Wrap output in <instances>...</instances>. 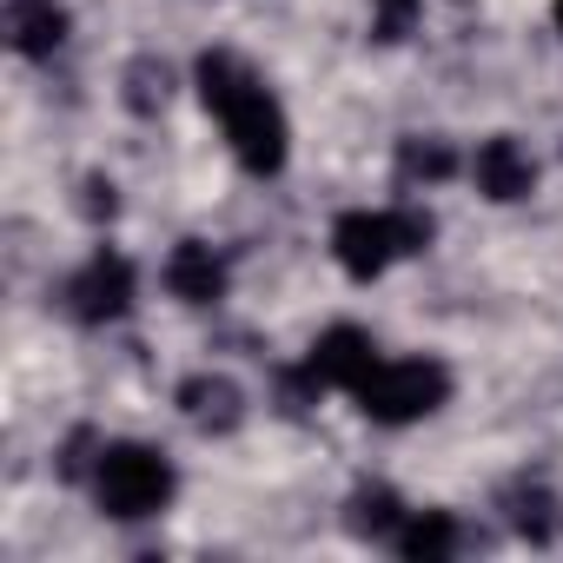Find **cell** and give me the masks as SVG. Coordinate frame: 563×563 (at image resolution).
Instances as JSON below:
<instances>
[{
  "label": "cell",
  "instance_id": "obj_2",
  "mask_svg": "<svg viewBox=\"0 0 563 563\" xmlns=\"http://www.w3.org/2000/svg\"><path fill=\"white\" fill-rule=\"evenodd\" d=\"M173 464L166 451L153 444H100L93 451V490H100V510L120 517V523H140V517H159L173 504Z\"/></svg>",
  "mask_w": 563,
  "mask_h": 563
},
{
  "label": "cell",
  "instance_id": "obj_15",
  "mask_svg": "<svg viewBox=\"0 0 563 563\" xmlns=\"http://www.w3.org/2000/svg\"><path fill=\"white\" fill-rule=\"evenodd\" d=\"M345 523H352L358 537H398V523H405V504H398V490H385V484H365V490H352V510H345Z\"/></svg>",
  "mask_w": 563,
  "mask_h": 563
},
{
  "label": "cell",
  "instance_id": "obj_18",
  "mask_svg": "<svg viewBox=\"0 0 563 563\" xmlns=\"http://www.w3.org/2000/svg\"><path fill=\"white\" fill-rule=\"evenodd\" d=\"M378 8H385V34H398V27H405V14L418 8V0H378Z\"/></svg>",
  "mask_w": 563,
  "mask_h": 563
},
{
  "label": "cell",
  "instance_id": "obj_3",
  "mask_svg": "<svg viewBox=\"0 0 563 563\" xmlns=\"http://www.w3.org/2000/svg\"><path fill=\"white\" fill-rule=\"evenodd\" d=\"M438 232V219L424 206H398V212H345L332 225V258L352 272V278H378L391 258L405 252H424Z\"/></svg>",
  "mask_w": 563,
  "mask_h": 563
},
{
  "label": "cell",
  "instance_id": "obj_10",
  "mask_svg": "<svg viewBox=\"0 0 563 563\" xmlns=\"http://www.w3.org/2000/svg\"><path fill=\"white\" fill-rule=\"evenodd\" d=\"M173 398H179L186 424H199V431H232V424L245 418V391H239L225 372H192Z\"/></svg>",
  "mask_w": 563,
  "mask_h": 563
},
{
  "label": "cell",
  "instance_id": "obj_13",
  "mask_svg": "<svg viewBox=\"0 0 563 563\" xmlns=\"http://www.w3.org/2000/svg\"><path fill=\"white\" fill-rule=\"evenodd\" d=\"M120 100H126L140 120H153V113L173 100V67H166L159 54H140V60H126V74H120Z\"/></svg>",
  "mask_w": 563,
  "mask_h": 563
},
{
  "label": "cell",
  "instance_id": "obj_14",
  "mask_svg": "<svg viewBox=\"0 0 563 563\" xmlns=\"http://www.w3.org/2000/svg\"><path fill=\"white\" fill-rule=\"evenodd\" d=\"M451 173H457V153H451L444 140L418 133V140L398 146V179H405V186H438V179H451Z\"/></svg>",
  "mask_w": 563,
  "mask_h": 563
},
{
  "label": "cell",
  "instance_id": "obj_9",
  "mask_svg": "<svg viewBox=\"0 0 563 563\" xmlns=\"http://www.w3.org/2000/svg\"><path fill=\"white\" fill-rule=\"evenodd\" d=\"M166 292H173L179 306H212V299H225V258H219L206 239L173 245V258H166Z\"/></svg>",
  "mask_w": 563,
  "mask_h": 563
},
{
  "label": "cell",
  "instance_id": "obj_17",
  "mask_svg": "<svg viewBox=\"0 0 563 563\" xmlns=\"http://www.w3.org/2000/svg\"><path fill=\"white\" fill-rule=\"evenodd\" d=\"M87 451H93V431H74V444L60 451V477H80L87 471Z\"/></svg>",
  "mask_w": 563,
  "mask_h": 563
},
{
  "label": "cell",
  "instance_id": "obj_4",
  "mask_svg": "<svg viewBox=\"0 0 563 563\" xmlns=\"http://www.w3.org/2000/svg\"><path fill=\"white\" fill-rule=\"evenodd\" d=\"M365 405V418L378 424H418L451 398V372L438 358H378V372L352 391Z\"/></svg>",
  "mask_w": 563,
  "mask_h": 563
},
{
  "label": "cell",
  "instance_id": "obj_11",
  "mask_svg": "<svg viewBox=\"0 0 563 563\" xmlns=\"http://www.w3.org/2000/svg\"><path fill=\"white\" fill-rule=\"evenodd\" d=\"M504 523L523 543H556L563 537V504L543 477H517V484H504Z\"/></svg>",
  "mask_w": 563,
  "mask_h": 563
},
{
  "label": "cell",
  "instance_id": "obj_5",
  "mask_svg": "<svg viewBox=\"0 0 563 563\" xmlns=\"http://www.w3.org/2000/svg\"><path fill=\"white\" fill-rule=\"evenodd\" d=\"M67 306L80 325H113L133 306V265L120 252H93L74 278H67Z\"/></svg>",
  "mask_w": 563,
  "mask_h": 563
},
{
  "label": "cell",
  "instance_id": "obj_12",
  "mask_svg": "<svg viewBox=\"0 0 563 563\" xmlns=\"http://www.w3.org/2000/svg\"><path fill=\"white\" fill-rule=\"evenodd\" d=\"M411 563H444V556H457V543H464V530H457V517L451 510H405V523H398V537H391Z\"/></svg>",
  "mask_w": 563,
  "mask_h": 563
},
{
  "label": "cell",
  "instance_id": "obj_1",
  "mask_svg": "<svg viewBox=\"0 0 563 563\" xmlns=\"http://www.w3.org/2000/svg\"><path fill=\"white\" fill-rule=\"evenodd\" d=\"M199 93L219 113V126H225V140H232V153H239L245 173H278V166H286V140H292L286 113H278L272 87L239 54H225V47L199 54Z\"/></svg>",
  "mask_w": 563,
  "mask_h": 563
},
{
  "label": "cell",
  "instance_id": "obj_19",
  "mask_svg": "<svg viewBox=\"0 0 563 563\" xmlns=\"http://www.w3.org/2000/svg\"><path fill=\"white\" fill-rule=\"evenodd\" d=\"M556 27H563V0H556Z\"/></svg>",
  "mask_w": 563,
  "mask_h": 563
},
{
  "label": "cell",
  "instance_id": "obj_6",
  "mask_svg": "<svg viewBox=\"0 0 563 563\" xmlns=\"http://www.w3.org/2000/svg\"><path fill=\"white\" fill-rule=\"evenodd\" d=\"M471 179H477V192H484V199L517 206V199H530V192H537V159H530L510 133H497V140H484V146H477Z\"/></svg>",
  "mask_w": 563,
  "mask_h": 563
},
{
  "label": "cell",
  "instance_id": "obj_8",
  "mask_svg": "<svg viewBox=\"0 0 563 563\" xmlns=\"http://www.w3.org/2000/svg\"><path fill=\"white\" fill-rule=\"evenodd\" d=\"M306 365L319 372V385L358 391V385L378 372V345H372V332H358V325H332V332L312 345V358H306Z\"/></svg>",
  "mask_w": 563,
  "mask_h": 563
},
{
  "label": "cell",
  "instance_id": "obj_16",
  "mask_svg": "<svg viewBox=\"0 0 563 563\" xmlns=\"http://www.w3.org/2000/svg\"><path fill=\"white\" fill-rule=\"evenodd\" d=\"M80 212H87L93 225H100V219H113V212H120V192H113V179L87 173V179H80Z\"/></svg>",
  "mask_w": 563,
  "mask_h": 563
},
{
  "label": "cell",
  "instance_id": "obj_7",
  "mask_svg": "<svg viewBox=\"0 0 563 563\" xmlns=\"http://www.w3.org/2000/svg\"><path fill=\"white\" fill-rule=\"evenodd\" d=\"M67 8L60 0H8V14H0V34H8V47L14 54H27V60H54L60 47H67Z\"/></svg>",
  "mask_w": 563,
  "mask_h": 563
}]
</instances>
